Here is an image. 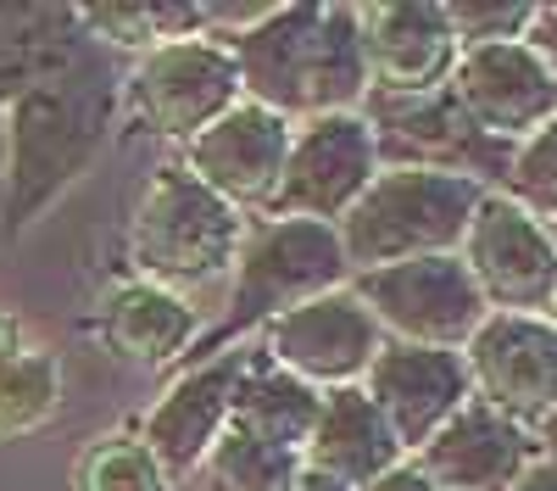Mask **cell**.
Instances as JSON below:
<instances>
[{"label": "cell", "mask_w": 557, "mask_h": 491, "mask_svg": "<svg viewBox=\"0 0 557 491\" xmlns=\"http://www.w3.org/2000/svg\"><path fill=\"white\" fill-rule=\"evenodd\" d=\"M546 235H552V251H557V218H552V223H546Z\"/></svg>", "instance_id": "cell-35"}, {"label": "cell", "mask_w": 557, "mask_h": 491, "mask_svg": "<svg viewBox=\"0 0 557 491\" xmlns=\"http://www.w3.org/2000/svg\"><path fill=\"white\" fill-rule=\"evenodd\" d=\"M240 96L235 57L223 51V39L196 34V39H168L157 51L134 62L123 78V107L139 128L162 134V140L190 146L201 128H212Z\"/></svg>", "instance_id": "cell-8"}, {"label": "cell", "mask_w": 557, "mask_h": 491, "mask_svg": "<svg viewBox=\"0 0 557 491\" xmlns=\"http://www.w3.org/2000/svg\"><path fill=\"white\" fill-rule=\"evenodd\" d=\"M374 173H380V146L362 112H330V118L296 123L268 218L341 223L357 207V196L374 185Z\"/></svg>", "instance_id": "cell-9"}, {"label": "cell", "mask_w": 557, "mask_h": 491, "mask_svg": "<svg viewBox=\"0 0 557 491\" xmlns=\"http://www.w3.org/2000/svg\"><path fill=\"white\" fill-rule=\"evenodd\" d=\"M380 346H385V335L368 319V307L351 296V285L323 291L290 312H278L273 324H262V357L273 369L307 380L312 391L362 385Z\"/></svg>", "instance_id": "cell-11"}, {"label": "cell", "mask_w": 557, "mask_h": 491, "mask_svg": "<svg viewBox=\"0 0 557 491\" xmlns=\"http://www.w3.org/2000/svg\"><path fill=\"white\" fill-rule=\"evenodd\" d=\"M362 123L374 128L380 146V168H430V173H457V179H507V157L513 146L491 140L469 123L451 101V89H424V96H385V89H368L362 96Z\"/></svg>", "instance_id": "cell-7"}, {"label": "cell", "mask_w": 557, "mask_h": 491, "mask_svg": "<svg viewBox=\"0 0 557 491\" xmlns=\"http://www.w3.org/2000/svg\"><path fill=\"white\" fill-rule=\"evenodd\" d=\"M357 23H362L368 89L424 96V89H441L451 78L457 34L446 23V7H430V0H385V7H357Z\"/></svg>", "instance_id": "cell-17"}, {"label": "cell", "mask_w": 557, "mask_h": 491, "mask_svg": "<svg viewBox=\"0 0 557 491\" xmlns=\"http://www.w3.org/2000/svg\"><path fill=\"white\" fill-rule=\"evenodd\" d=\"M524 45L546 62V73H552V84H557V7H535V17H530V28H524Z\"/></svg>", "instance_id": "cell-28"}, {"label": "cell", "mask_w": 557, "mask_h": 491, "mask_svg": "<svg viewBox=\"0 0 557 491\" xmlns=\"http://www.w3.org/2000/svg\"><path fill=\"white\" fill-rule=\"evenodd\" d=\"M290 134L296 123L273 118L268 107H251V101H235L212 128H201L190 146H184V173H196L201 185L228 201L235 212H251L273 201L278 191V173H285V157H290Z\"/></svg>", "instance_id": "cell-14"}, {"label": "cell", "mask_w": 557, "mask_h": 491, "mask_svg": "<svg viewBox=\"0 0 557 491\" xmlns=\"http://www.w3.org/2000/svg\"><path fill=\"white\" fill-rule=\"evenodd\" d=\"M228 302H223V319L184 352L190 364H207V357L228 352L240 335L273 324L278 312H290L323 291H341L351 280L346 251L335 223H312V218H257L246 223L235 268H228Z\"/></svg>", "instance_id": "cell-3"}, {"label": "cell", "mask_w": 557, "mask_h": 491, "mask_svg": "<svg viewBox=\"0 0 557 491\" xmlns=\"http://www.w3.org/2000/svg\"><path fill=\"white\" fill-rule=\"evenodd\" d=\"M446 89H451V101L469 112V123L502 146H519L524 134H535L541 123L557 118V84L524 39L457 51Z\"/></svg>", "instance_id": "cell-13"}, {"label": "cell", "mask_w": 557, "mask_h": 491, "mask_svg": "<svg viewBox=\"0 0 557 491\" xmlns=\"http://www.w3.org/2000/svg\"><path fill=\"white\" fill-rule=\"evenodd\" d=\"M457 257L474 274L491 312H535L541 319L557 296V251L546 223L502 191L480 196Z\"/></svg>", "instance_id": "cell-10"}, {"label": "cell", "mask_w": 557, "mask_h": 491, "mask_svg": "<svg viewBox=\"0 0 557 491\" xmlns=\"http://www.w3.org/2000/svg\"><path fill=\"white\" fill-rule=\"evenodd\" d=\"M296 491H351V486H341V480H330V475H312V469H301Z\"/></svg>", "instance_id": "cell-33"}, {"label": "cell", "mask_w": 557, "mask_h": 491, "mask_svg": "<svg viewBox=\"0 0 557 491\" xmlns=\"http://www.w3.org/2000/svg\"><path fill=\"white\" fill-rule=\"evenodd\" d=\"M78 28L101 34L117 51H157L168 39L207 34V7H173V0H134V7H84Z\"/></svg>", "instance_id": "cell-23"}, {"label": "cell", "mask_w": 557, "mask_h": 491, "mask_svg": "<svg viewBox=\"0 0 557 491\" xmlns=\"http://www.w3.org/2000/svg\"><path fill=\"white\" fill-rule=\"evenodd\" d=\"M535 458H541L535 430L502 419L485 402H469L462 414H451L412 453V464L430 475L435 491H507Z\"/></svg>", "instance_id": "cell-18"}, {"label": "cell", "mask_w": 557, "mask_h": 491, "mask_svg": "<svg viewBox=\"0 0 557 491\" xmlns=\"http://www.w3.org/2000/svg\"><path fill=\"white\" fill-rule=\"evenodd\" d=\"M318 396L307 380L273 369L262 352L246 357L240 369V385H235V408H228V425H240L273 446H285V453H301L307 435H312V419H318Z\"/></svg>", "instance_id": "cell-21"}, {"label": "cell", "mask_w": 557, "mask_h": 491, "mask_svg": "<svg viewBox=\"0 0 557 491\" xmlns=\"http://www.w3.org/2000/svg\"><path fill=\"white\" fill-rule=\"evenodd\" d=\"M207 491H296L301 480V453H285L240 425H223V435L201 458Z\"/></svg>", "instance_id": "cell-22"}, {"label": "cell", "mask_w": 557, "mask_h": 491, "mask_svg": "<svg viewBox=\"0 0 557 491\" xmlns=\"http://www.w3.org/2000/svg\"><path fill=\"white\" fill-rule=\"evenodd\" d=\"M535 7H496V0H451L446 23L457 34V51L469 45H502V39H524Z\"/></svg>", "instance_id": "cell-27"}, {"label": "cell", "mask_w": 557, "mask_h": 491, "mask_svg": "<svg viewBox=\"0 0 557 491\" xmlns=\"http://www.w3.org/2000/svg\"><path fill=\"white\" fill-rule=\"evenodd\" d=\"M28 346V335H23V324L17 319H7V312H0V369H7L12 364V357Z\"/></svg>", "instance_id": "cell-31"}, {"label": "cell", "mask_w": 557, "mask_h": 491, "mask_svg": "<svg viewBox=\"0 0 557 491\" xmlns=\"http://www.w3.org/2000/svg\"><path fill=\"white\" fill-rule=\"evenodd\" d=\"M535 446H541V458H546V464H557V408L535 425Z\"/></svg>", "instance_id": "cell-32"}, {"label": "cell", "mask_w": 557, "mask_h": 491, "mask_svg": "<svg viewBox=\"0 0 557 491\" xmlns=\"http://www.w3.org/2000/svg\"><path fill=\"white\" fill-rule=\"evenodd\" d=\"M112 112L117 84L78 57L0 107V235H23L96 162Z\"/></svg>", "instance_id": "cell-2"}, {"label": "cell", "mask_w": 557, "mask_h": 491, "mask_svg": "<svg viewBox=\"0 0 557 491\" xmlns=\"http://www.w3.org/2000/svg\"><path fill=\"white\" fill-rule=\"evenodd\" d=\"M362 396L380 408V419L401 441V453H418L451 414L469 408L474 385H469V369H462V352L385 341L362 375Z\"/></svg>", "instance_id": "cell-15"}, {"label": "cell", "mask_w": 557, "mask_h": 491, "mask_svg": "<svg viewBox=\"0 0 557 491\" xmlns=\"http://www.w3.org/2000/svg\"><path fill=\"white\" fill-rule=\"evenodd\" d=\"M346 285L368 307V319L380 324V335L401 341V346L462 352L469 335L485 324V312H491L457 251L368 268V274H351Z\"/></svg>", "instance_id": "cell-6"}, {"label": "cell", "mask_w": 557, "mask_h": 491, "mask_svg": "<svg viewBox=\"0 0 557 491\" xmlns=\"http://www.w3.org/2000/svg\"><path fill=\"white\" fill-rule=\"evenodd\" d=\"M101 335L112 352L162 369V364H178L201 341V324H196L190 296H173V291L146 285V280H123L101 307Z\"/></svg>", "instance_id": "cell-20"}, {"label": "cell", "mask_w": 557, "mask_h": 491, "mask_svg": "<svg viewBox=\"0 0 557 491\" xmlns=\"http://www.w3.org/2000/svg\"><path fill=\"white\" fill-rule=\"evenodd\" d=\"M541 319H546V324H552V335H557V296H552V307L541 312Z\"/></svg>", "instance_id": "cell-34"}, {"label": "cell", "mask_w": 557, "mask_h": 491, "mask_svg": "<svg viewBox=\"0 0 557 491\" xmlns=\"http://www.w3.org/2000/svg\"><path fill=\"white\" fill-rule=\"evenodd\" d=\"M246 357L251 352L228 346V352L207 357V364H190L157 396V408L146 414V425H139V441H146V453L162 464V475L201 469L207 446L223 435L228 408H235V385H240Z\"/></svg>", "instance_id": "cell-16"}, {"label": "cell", "mask_w": 557, "mask_h": 491, "mask_svg": "<svg viewBox=\"0 0 557 491\" xmlns=\"http://www.w3.org/2000/svg\"><path fill=\"white\" fill-rule=\"evenodd\" d=\"M502 196H513L541 223L557 218V118L541 123L535 134H524V140L513 146V157H507V179H502Z\"/></svg>", "instance_id": "cell-25"}, {"label": "cell", "mask_w": 557, "mask_h": 491, "mask_svg": "<svg viewBox=\"0 0 557 491\" xmlns=\"http://www.w3.org/2000/svg\"><path fill=\"white\" fill-rule=\"evenodd\" d=\"M368 491H435V486H430V475L418 469L412 458H401L396 469H385V475H380L374 486H368Z\"/></svg>", "instance_id": "cell-29"}, {"label": "cell", "mask_w": 557, "mask_h": 491, "mask_svg": "<svg viewBox=\"0 0 557 491\" xmlns=\"http://www.w3.org/2000/svg\"><path fill=\"white\" fill-rule=\"evenodd\" d=\"M78 491H168L162 464L139 435H107L78 469Z\"/></svg>", "instance_id": "cell-26"}, {"label": "cell", "mask_w": 557, "mask_h": 491, "mask_svg": "<svg viewBox=\"0 0 557 491\" xmlns=\"http://www.w3.org/2000/svg\"><path fill=\"white\" fill-rule=\"evenodd\" d=\"M240 235H246V212L218 201L196 173L168 162L151 173V185L128 223L134 280L162 285L173 296H190L235 268Z\"/></svg>", "instance_id": "cell-4"}, {"label": "cell", "mask_w": 557, "mask_h": 491, "mask_svg": "<svg viewBox=\"0 0 557 491\" xmlns=\"http://www.w3.org/2000/svg\"><path fill=\"white\" fill-rule=\"evenodd\" d=\"M407 453L391 435V425L380 419V408L362 396V385H335L318 396V419L312 435L301 446V469L330 475L351 491H368L385 469H396Z\"/></svg>", "instance_id": "cell-19"}, {"label": "cell", "mask_w": 557, "mask_h": 491, "mask_svg": "<svg viewBox=\"0 0 557 491\" xmlns=\"http://www.w3.org/2000/svg\"><path fill=\"white\" fill-rule=\"evenodd\" d=\"M485 185L430 168H380L357 207L335 223L351 274L391 268L412 257H446L462 246V230L480 207Z\"/></svg>", "instance_id": "cell-5"}, {"label": "cell", "mask_w": 557, "mask_h": 491, "mask_svg": "<svg viewBox=\"0 0 557 491\" xmlns=\"http://www.w3.org/2000/svg\"><path fill=\"white\" fill-rule=\"evenodd\" d=\"M507 491H557V464H546V458H535L513 486H507Z\"/></svg>", "instance_id": "cell-30"}, {"label": "cell", "mask_w": 557, "mask_h": 491, "mask_svg": "<svg viewBox=\"0 0 557 491\" xmlns=\"http://www.w3.org/2000/svg\"><path fill=\"white\" fill-rule=\"evenodd\" d=\"M462 369L474 402L524 430L557 408V335L535 312H485V324L462 346Z\"/></svg>", "instance_id": "cell-12"}, {"label": "cell", "mask_w": 557, "mask_h": 491, "mask_svg": "<svg viewBox=\"0 0 557 491\" xmlns=\"http://www.w3.org/2000/svg\"><path fill=\"white\" fill-rule=\"evenodd\" d=\"M62 408V364L51 346H23L7 369H0V441L28 435Z\"/></svg>", "instance_id": "cell-24"}, {"label": "cell", "mask_w": 557, "mask_h": 491, "mask_svg": "<svg viewBox=\"0 0 557 491\" xmlns=\"http://www.w3.org/2000/svg\"><path fill=\"white\" fill-rule=\"evenodd\" d=\"M212 39H223V51L235 57L240 96L285 123L357 112L368 96L357 7L290 0V7H268L257 23L235 34H212Z\"/></svg>", "instance_id": "cell-1"}]
</instances>
